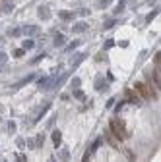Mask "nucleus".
Returning a JSON list of instances; mask_svg holds the SVG:
<instances>
[{
	"label": "nucleus",
	"mask_w": 161,
	"mask_h": 162,
	"mask_svg": "<svg viewBox=\"0 0 161 162\" xmlns=\"http://www.w3.org/2000/svg\"><path fill=\"white\" fill-rule=\"evenodd\" d=\"M109 129L117 135L120 141H124V139H128L130 137V131L126 129V124H124V120H120L119 116H113L111 118V122H109Z\"/></svg>",
	"instance_id": "f257e3e1"
},
{
	"label": "nucleus",
	"mask_w": 161,
	"mask_h": 162,
	"mask_svg": "<svg viewBox=\"0 0 161 162\" xmlns=\"http://www.w3.org/2000/svg\"><path fill=\"white\" fill-rule=\"evenodd\" d=\"M103 141H107L113 149H120V139L114 135L111 129H105V137H103Z\"/></svg>",
	"instance_id": "f03ea898"
},
{
	"label": "nucleus",
	"mask_w": 161,
	"mask_h": 162,
	"mask_svg": "<svg viewBox=\"0 0 161 162\" xmlns=\"http://www.w3.org/2000/svg\"><path fill=\"white\" fill-rule=\"evenodd\" d=\"M124 97H126V102H132V104H136V106H140V104H142L140 95H138L134 89H126L124 91Z\"/></svg>",
	"instance_id": "7ed1b4c3"
},
{
	"label": "nucleus",
	"mask_w": 161,
	"mask_h": 162,
	"mask_svg": "<svg viewBox=\"0 0 161 162\" xmlns=\"http://www.w3.org/2000/svg\"><path fill=\"white\" fill-rule=\"evenodd\" d=\"M54 77H56V75L51 73L49 77H41V79H37V83H35L37 89H39V91H49V89H51V83L54 81Z\"/></svg>",
	"instance_id": "20e7f679"
},
{
	"label": "nucleus",
	"mask_w": 161,
	"mask_h": 162,
	"mask_svg": "<svg viewBox=\"0 0 161 162\" xmlns=\"http://www.w3.org/2000/svg\"><path fill=\"white\" fill-rule=\"evenodd\" d=\"M134 91L140 95V99H149V93H147V85L142 83V81H136L134 83Z\"/></svg>",
	"instance_id": "39448f33"
},
{
	"label": "nucleus",
	"mask_w": 161,
	"mask_h": 162,
	"mask_svg": "<svg viewBox=\"0 0 161 162\" xmlns=\"http://www.w3.org/2000/svg\"><path fill=\"white\" fill-rule=\"evenodd\" d=\"M21 35H27V37H37V35H41V27H39V25H25V27H21Z\"/></svg>",
	"instance_id": "423d86ee"
},
{
	"label": "nucleus",
	"mask_w": 161,
	"mask_h": 162,
	"mask_svg": "<svg viewBox=\"0 0 161 162\" xmlns=\"http://www.w3.org/2000/svg\"><path fill=\"white\" fill-rule=\"evenodd\" d=\"M51 108V102H45L43 104V106L39 108V110H35V114H33V122H39L41 118H43V116H45V112H47Z\"/></svg>",
	"instance_id": "0eeeda50"
},
{
	"label": "nucleus",
	"mask_w": 161,
	"mask_h": 162,
	"mask_svg": "<svg viewBox=\"0 0 161 162\" xmlns=\"http://www.w3.org/2000/svg\"><path fill=\"white\" fill-rule=\"evenodd\" d=\"M51 141H53V147H54V149H58L60 143H62V133H60L58 129H53V133H51Z\"/></svg>",
	"instance_id": "6e6552de"
},
{
	"label": "nucleus",
	"mask_w": 161,
	"mask_h": 162,
	"mask_svg": "<svg viewBox=\"0 0 161 162\" xmlns=\"http://www.w3.org/2000/svg\"><path fill=\"white\" fill-rule=\"evenodd\" d=\"M33 79H35V73H29V75H25L24 79H19V81H16V83L12 85L14 89H19V87H24V85H27L29 83V81H33Z\"/></svg>",
	"instance_id": "1a4fd4ad"
},
{
	"label": "nucleus",
	"mask_w": 161,
	"mask_h": 162,
	"mask_svg": "<svg viewBox=\"0 0 161 162\" xmlns=\"http://www.w3.org/2000/svg\"><path fill=\"white\" fill-rule=\"evenodd\" d=\"M93 87H95V91L103 93V91H107V89H109V83H107V81L103 79V77H97V79H95V85H93Z\"/></svg>",
	"instance_id": "9d476101"
},
{
	"label": "nucleus",
	"mask_w": 161,
	"mask_h": 162,
	"mask_svg": "<svg viewBox=\"0 0 161 162\" xmlns=\"http://www.w3.org/2000/svg\"><path fill=\"white\" fill-rule=\"evenodd\" d=\"M37 14H39L41 19H49L51 18V8L49 6H39L37 8Z\"/></svg>",
	"instance_id": "9b49d317"
},
{
	"label": "nucleus",
	"mask_w": 161,
	"mask_h": 162,
	"mask_svg": "<svg viewBox=\"0 0 161 162\" xmlns=\"http://www.w3.org/2000/svg\"><path fill=\"white\" fill-rule=\"evenodd\" d=\"M58 18H60L62 21H72V19L76 18V14H74V12H68V10H60V12H58Z\"/></svg>",
	"instance_id": "f8f14e48"
},
{
	"label": "nucleus",
	"mask_w": 161,
	"mask_h": 162,
	"mask_svg": "<svg viewBox=\"0 0 161 162\" xmlns=\"http://www.w3.org/2000/svg\"><path fill=\"white\" fill-rule=\"evenodd\" d=\"M66 35H62V33H58V35H54V39H53V44L54 46H64V43H66Z\"/></svg>",
	"instance_id": "ddd939ff"
},
{
	"label": "nucleus",
	"mask_w": 161,
	"mask_h": 162,
	"mask_svg": "<svg viewBox=\"0 0 161 162\" xmlns=\"http://www.w3.org/2000/svg\"><path fill=\"white\" fill-rule=\"evenodd\" d=\"M78 46H80V41H72L70 44H66L64 48H62V52H64V54H72V52L78 48Z\"/></svg>",
	"instance_id": "4468645a"
},
{
	"label": "nucleus",
	"mask_w": 161,
	"mask_h": 162,
	"mask_svg": "<svg viewBox=\"0 0 161 162\" xmlns=\"http://www.w3.org/2000/svg\"><path fill=\"white\" fill-rule=\"evenodd\" d=\"M152 83H153L157 89L161 87V79H159V69H157V68L153 69V73H152Z\"/></svg>",
	"instance_id": "2eb2a0df"
},
{
	"label": "nucleus",
	"mask_w": 161,
	"mask_h": 162,
	"mask_svg": "<svg viewBox=\"0 0 161 162\" xmlns=\"http://www.w3.org/2000/svg\"><path fill=\"white\" fill-rule=\"evenodd\" d=\"M86 29H87V23H86V21H80V23H76V25L72 27L74 33H84Z\"/></svg>",
	"instance_id": "dca6fc26"
},
{
	"label": "nucleus",
	"mask_w": 161,
	"mask_h": 162,
	"mask_svg": "<svg viewBox=\"0 0 161 162\" xmlns=\"http://www.w3.org/2000/svg\"><path fill=\"white\" fill-rule=\"evenodd\" d=\"M86 58H87V52H82V54H78V56L74 58V64H72V68H78L80 64H82V62L86 60Z\"/></svg>",
	"instance_id": "f3484780"
},
{
	"label": "nucleus",
	"mask_w": 161,
	"mask_h": 162,
	"mask_svg": "<svg viewBox=\"0 0 161 162\" xmlns=\"http://www.w3.org/2000/svg\"><path fill=\"white\" fill-rule=\"evenodd\" d=\"M74 97H76V100H82V102L87 99V95H86V93L80 89V87H78V89H74Z\"/></svg>",
	"instance_id": "a211bd4d"
},
{
	"label": "nucleus",
	"mask_w": 161,
	"mask_h": 162,
	"mask_svg": "<svg viewBox=\"0 0 161 162\" xmlns=\"http://www.w3.org/2000/svg\"><path fill=\"white\" fill-rule=\"evenodd\" d=\"M101 145H103V137H97L95 141H93V145L89 147V153H95V150H97V149H99Z\"/></svg>",
	"instance_id": "6ab92c4d"
},
{
	"label": "nucleus",
	"mask_w": 161,
	"mask_h": 162,
	"mask_svg": "<svg viewBox=\"0 0 161 162\" xmlns=\"http://www.w3.org/2000/svg\"><path fill=\"white\" fill-rule=\"evenodd\" d=\"M6 35H8V37H14V39H16V37H21V27H14V29H10Z\"/></svg>",
	"instance_id": "aec40b11"
},
{
	"label": "nucleus",
	"mask_w": 161,
	"mask_h": 162,
	"mask_svg": "<svg viewBox=\"0 0 161 162\" xmlns=\"http://www.w3.org/2000/svg\"><path fill=\"white\" fill-rule=\"evenodd\" d=\"M0 10H2V12H6V14H10V12L14 10V4H12V2H6V0H4V2H2V6H0Z\"/></svg>",
	"instance_id": "412c9836"
},
{
	"label": "nucleus",
	"mask_w": 161,
	"mask_h": 162,
	"mask_svg": "<svg viewBox=\"0 0 161 162\" xmlns=\"http://www.w3.org/2000/svg\"><path fill=\"white\" fill-rule=\"evenodd\" d=\"M58 158H60V160H70V150H68V149H62L60 153H58Z\"/></svg>",
	"instance_id": "4be33fe9"
},
{
	"label": "nucleus",
	"mask_w": 161,
	"mask_h": 162,
	"mask_svg": "<svg viewBox=\"0 0 161 162\" xmlns=\"http://www.w3.org/2000/svg\"><path fill=\"white\" fill-rule=\"evenodd\" d=\"M33 46H35V43H33L31 39H25L24 43H21V48H24V50H27V48H33Z\"/></svg>",
	"instance_id": "5701e85b"
},
{
	"label": "nucleus",
	"mask_w": 161,
	"mask_h": 162,
	"mask_svg": "<svg viewBox=\"0 0 161 162\" xmlns=\"http://www.w3.org/2000/svg\"><path fill=\"white\" fill-rule=\"evenodd\" d=\"M6 127H8L6 131H8L10 135H12V133H16V122H12V120H10V122L6 124Z\"/></svg>",
	"instance_id": "b1692460"
},
{
	"label": "nucleus",
	"mask_w": 161,
	"mask_h": 162,
	"mask_svg": "<svg viewBox=\"0 0 161 162\" xmlns=\"http://www.w3.org/2000/svg\"><path fill=\"white\" fill-rule=\"evenodd\" d=\"M80 85H82V79H80V77H74V79L70 81V87H72V89H78Z\"/></svg>",
	"instance_id": "393cba45"
},
{
	"label": "nucleus",
	"mask_w": 161,
	"mask_h": 162,
	"mask_svg": "<svg viewBox=\"0 0 161 162\" xmlns=\"http://www.w3.org/2000/svg\"><path fill=\"white\" fill-rule=\"evenodd\" d=\"M24 54H25V50H24V48H16V50L12 52V56H14V58H24Z\"/></svg>",
	"instance_id": "a878e982"
},
{
	"label": "nucleus",
	"mask_w": 161,
	"mask_h": 162,
	"mask_svg": "<svg viewBox=\"0 0 161 162\" xmlns=\"http://www.w3.org/2000/svg\"><path fill=\"white\" fill-rule=\"evenodd\" d=\"M25 145H27L29 149H33V150H35V149H37V143H35V137H33V139H27V141H25Z\"/></svg>",
	"instance_id": "bb28decb"
},
{
	"label": "nucleus",
	"mask_w": 161,
	"mask_h": 162,
	"mask_svg": "<svg viewBox=\"0 0 161 162\" xmlns=\"http://www.w3.org/2000/svg\"><path fill=\"white\" fill-rule=\"evenodd\" d=\"M16 145H18V149H24V147H25V139H24V137H18V139H16Z\"/></svg>",
	"instance_id": "cd10ccee"
},
{
	"label": "nucleus",
	"mask_w": 161,
	"mask_h": 162,
	"mask_svg": "<svg viewBox=\"0 0 161 162\" xmlns=\"http://www.w3.org/2000/svg\"><path fill=\"white\" fill-rule=\"evenodd\" d=\"M45 56H47V52H41L39 56H35V58H33V60H31V64H37V62H41Z\"/></svg>",
	"instance_id": "c85d7f7f"
},
{
	"label": "nucleus",
	"mask_w": 161,
	"mask_h": 162,
	"mask_svg": "<svg viewBox=\"0 0 161 162\" xmlns=\"http://www.w3.org/2000/svg\"><path fill=\"white\" fill-rule=\"evenodd\" d=\"M35 143H37V149H41V147H43V133H39V135L35 137Z\"/></svg>",
	"instance_id": "c756f323"
},
{
	"label": "nucleus",
	"mask_w": 161,
	"mask_h": 162,
	"mask_svg": "<svg viewBox=\"0 0 161 162\" xmlns=\"http://www.w3.org/2000/svg\"><path fill=\"white\" fill-rule=\"evenodd\" d=\"M155 16H157V10H153V12H149V14H147V18H146V23H147V21H152V19H153Z\"/></svg>",
	"instance_id": "7c9ffc66"
},
{
	"label": "nucleus",
	"mask_w": 161,
	"mask_h": 162,
	"mask_svg": "<svg viewBox=\"0 0 161 162\" xmlns=\"http://www.w3.org/2000/svg\"><path fill=\"white\" fill-rule=\"evenodd\" d=\"M8 62V54L6 52H0V64H6Z\"/></svg>",
	"instance_id": "2f4dec72"
},
{
	"label": "nucleus",
	"mask_w": 161,
	"mask_h": 162,
	"mask_svg": "<svg viewBox=\"0 0 161 162\" xmlns=\"http://www.w3.org/2000/svg\"><path fill=\"white\" fill-rule=\"evenodd\" d=\"M114 46V41L113 39H109V41H105V50H109V48H113Z\"/></svg>",
	"instance_id": "473e14b6"
},
{
	"label": "nucleus",
	"mask_w": 161,
	"mask_h": 162,
	"mask_svg": "<svg viewBox=\"0 0 161 162\" xmlns=\"http://www.w3.org/2000/svg\"><path fill=\"white\" fill-rule=\"evenodd\" d=\"M114 23H117V19H107V23H105V29H111Z\"/></svg>",
	"instance_id": "72a5a7b5"
},
{
	"label": "nucleus",
	"mask_w": 161,
	"mask_h": 162,
	"mask_svg": "<svg viewBox=\"0 0 161 162\" xmlns=\"http://www.w3.org/2000/svg\"><path fill=\"white\" fill-rule=\"evenodd\" d=\"M78 14H80V16H89V10H86V8H82V10H80V12H78Z\"/></svg>",
	"instance_id": "f704fd0d"
},
{
	"label": "nucleus",
	"mask_w": 161,
	"mask_h": 162,
	"mask_svg": "<svg viewBox=\"0 0 161 162\" xmlns=\"http://www.w3.org/2000/svg\"><path fill=\"white\" fill-rule=\"evenodd\" d=\"M16 160H21V162H24V160H25V154H24V153H19V154H16Z\"/></svg>",
	"instance_id": "c9c22d12"
},
{
	"label": "nucleus",
	"mask_w": 161,
	"mask_h": 162,
	"mask_svg": "<svg viewBox=\"0 0 161 162\" xmlns=\"http://www.w3.org/2000/svg\"><path fill=\"white\" fill-rule=\"evenodd\" d=\"M111 2V0H101V4H99V8H107V4Z\"/></svg>",
	"instance_id": "e433bc0d"
},
{
	"label": "nucleus",
	"mask_w": 161,
	"mask_h": 162,
	"mask_svg": "<svg viewBox=\"0 0 161 162\" xmlns=\"http://www.w3.org/2000/svg\"><path fill=\"white\" fill-rule=\"evenodd\" d=\"M95 60H97V62H103V60H105V54H97Z\"/></svg>",
	"instance_id": "4c0bfd02"
},
{
	"label": "nucleus",
	"mask_w": 161,
	"mask_h": 162,
	"mask_svg": "<svg viewBox=\"0 0 161 162\" xmlns=\"http://www.w3.org/2000/svg\"><path fill=\"white\" fill-rule=\"evenodd\" d=\"M124 10V4H120V6H117V10H114V14H120V12Z\"/></svg>",
	"instance_id": "58836bf2"
},
{
	"label": "nucleus",
	"mask_w": 161,
	"mask_h": 162,
	"mask_svg": "<svg viewBox=\"0 0 161 162\" xmlns=\"http://www.w3.org/2000/svg\"><path fill=\"white\" fill-rule=\"evenodd\" d=\"M113 104H114V99H109V100H107V108H111Z\"/></svg>",
	"instance_id": "ea45409f"
},
{
	"label": "nucleus",
	"mask_w": 161,
	"mask_h": 162,
	"mask_svg": "<svg viewBox=\"0 0 161 162\" xmlns=\"http://www.w3.org/2000/svg\"><path fill=\"white\" fill-rule=\"evenodd\" d=\"M0 43H2V39H0Z\"/></svg>",
	"instance_id": "a19ab883"
},
{
	"label": "nucleus",
	"mask_w": 161,
	"mask_h": 162,
	"mask_svg": "<svg viewBox=\"0 0 161 162\" xmlns=\"http://www.w3.org/2000/svg\"><path fill=\"white\" fill-rule=\"evenodd\" d=\"M0 122H2V120H0Z\"/></svg>",
	"instance_id": "79ce46f5"
}]
</instances>
